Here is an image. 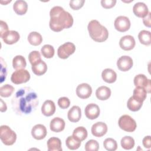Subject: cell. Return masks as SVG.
Wrapping results in <instances>:
<instances>
[{"mask_svg":"<svg viewBox=\"0 0 151 151\" xmlns=\"http://www.w3.org/2000/svg\"><path fill=\"white\" fill-rule=\"evenodd\" d=\"M28 41L30 44L37 46L41 44L42 41V37L40 33L32 31L29 34L28 36Z\"/></svg>","mask_w":151,"mask_h":151,"instance_id":"27","label":"cell"},{"mask_svg":"<svg viewBox=\"0 0 151 151\" xmlns=\"http://www.w3.org/2000/svg\"><path fill=\"white\" fill-rule=\"evenodd\" d=\"M91 93V87L87 83L80 84L76 88V94L80 99H88V97H90Z\"/></svg>","mask_w":151,"mask_h":151,"instance_id":"11","label":"cell"},{"mask_svg":"<svg viewBox=\"0 0 151 151\" xmlns=\"http://www.w3.org/2000/svg\"><path fill=\"white\" fill-rule=\"evenodd\" d=\"M50 16L49 25L51 29L54 32H60L63 29L69 28L73 24L72 15L60 6L52 8Z\"/></svg>","mask_w":151,"mask_h":151,"instance_id":"2","label":"cell"},{"mask_svg":"<svg viewBox=\"0 0 151 151\" xmlns=\"http://www.w3.org/2000/svg\"><path fill=\"white\" fill-rule=\"evenodd\" d=\"M29 61L32 65L41 60V57L40 53L38 51H32L28 55Z\"/></svg>","mask_w":151,"mask_h":151,"instance_id":"38","label":"cell"},{"mask_svg":"<svg viewBox=\"0 0 151 151\" xmlns=\"http://www.w3.org/2000/svg\"><path fill=\"white\" fill-rule=\"evenodd\" d=\"M120 143L122 147L124 149L130 150L133 148L134 146V140L131 136H126L121 139Z\"/></svg>","mask_w":151,"mask_h":151,"instance_id":"33","label":"cell"},{"mask_svg":"<svg viewBox=\"0 0 151 151\" xmlns=\"http://www.w3.org/2000/svg\"><path fill=\"white\" fill-rule=\"evenodd\" d=\"M136 42L133 36L127 35L122 37L119 41V45L122 49L125 51H130L135 46Z\"/></svg>","mask_w":151,"mask_h":151,"instance_id":"13","label":"cell"},{"mask_svg":"<svg viewBox=\"0 0 151 151\" xmlns=\"http://www.w3.org/2000/svg\"><path fill=\"white\" fill-rule=\"evenodd\" d=\"M134 14L139 18H144L149 13V9L147 5L141 2L136 3L133 7Z\"/></svg>","mask_w":151,"mask_h":151,"instance_id":"16","label":"cell"},{"mask_svg":"<svg viewBox=\"0 0 151 151\" xmlns=\"http://www.w3.org/2000/svg\"><path fill=\"white\" fill-rule=\"evenodd\" d=\"M143 105V102L132 96L129 98L127 103V108L132 111H137L140 109Z\"/></svg>","mask_w":151,"mask_h":151,"instance_id":"26","label":"cell"},{"mask_svg":"<svg viewBox=\"0 0 151 151\" xmlns=\"http://www.w3.org/2000/svg\"><path fill=\"white\" fill-rule=\"evenodd\" d=\"M41 52L42 55L46 58H51L54 55V47L49 44L44 45L41 49Z\"/></svg>","mask_w":151,"mask_h":151,"instance_id":"34","label":"cell"},{"mask_svg":"<svg viewBox=\"0 0 151 151\" xmlns=\"http://www.w3.org/2000/svg\"><path fill=\"white\" fill-rule=\"evenodd\" d=\"M0 25H1V27H0V36L2 38V37L6 32H8L9 30H8V25L5 22L1 20L0 21Z\"/></svg>","mask_w":151,"mask_h":151,"instance_id":"42","label":"cell"},{"mask_svg":"<svg viewBox=\"0 0 151 151\" xmlns=\"http://www.w3.org/2000/svg\"><path fill=\"white\" fill-rule=\"evenodd\" d=\"M150 15L151 13L149 12L147 15L143 18V22L144 25L147 27H150L151 26V22H150Z\"/></svg>","mask_w":151,"mask_h":151,"instance_id":"44","label":"cell"},{"mask_svg":"<svg viewBox=\"0 0 151 151\" xmlns=\"http://www.w3.org/2000/svg\"><path fill=\"white\" fill-rule=\"evenodd\" d=\"M13 110L18 114H30L38 104L37 93L31 88L25 87L19 89L11 100Z\"/></svg>","mask_w":151,"mask_h":151,"instance_id":"1","label":"cell"},{"mask_svg":"<svg viewBox=\"0 0 151 151\" xmlns=\"http://www.w3.org/2000/svg\"><path fill=\"white\" fill-rule=\"evenodd\" d=\"M0 138L4 145L11 146L15 142L17 134L9 126L2 125L0 127Z\"/></svg>","mask_w":151,"mask_h":151,"instance_id":"4","label":"cell"},{"mask_svg":"<svg viewBox=\"0 0 151 151\" xmlns=\"http://www.w3.org/2000/svg\"><path fill=\"white\" fill-rule=\"evenodd\" d=\"M32 71L37 76H42L47 71V65L42 60L32 65Z\"/></svg>","mask_w":151,"mask_h":151,"instance_id":"25","label":"cell"},{"mask_svg":"<svg viewBox=\"0 0 151 151\" xmlns=\"http://www.w3.org/2000/svg\"><path fill=\"white\" fill-rule=\"evenodd\" d=\"M50 127L54 132H60L65 128V122L60 117H54L50 122Z\"/></svg>","mask_w":151,"mask_h":151,"instance_id":"20","label":"cell"},{"mask_svg":"<svg viewBox=\"0 0 151 151\" xmlns=\"http://www.w3.org/2000/svg\"><path fill=\"white\" fill-rule=\"evenodd\" d=\"M58 104L59 107L63 109L68 108L70 105V101L68 97H60L58 100Z\"/></svg>","mask_w":151,"mask_h":151,"instance_id":"40","label":"cell"},{"mask_svg":"<svg viewBox=\"0 0 151 151\" xmlns=\"http://www.w3.org/2000/svg\"><path fill=\"white\" fill-rule=\"evenodd\" d=\"M116 4V0H101V5L106 9H110L113 8Z\"/></svg>","mask_w":151,"mask_h":151,"instance_id":"41","label":"cell"},{"mask_svg":"<svg viewBox=\"0 0 151 151\" xmlns=\"http://www.w3.org/2000/svg\"><path fill=\"white\" fill-rule=\"evenodd\" d=\"M87 134L88 133L86 129L83 126L76 127L73 132V136L81 142L87 138Z\"/></svg>","mask_w":151,"mask_h":151,"instance_id":"30","label":"cell"},{"mask_svg":"<svg viewBox=\"0 0 151 151\" xmlns=\"http://www.w3.org/2000/svg\"><path fill=\"white\" fill-rule=\"evenodd\" d=\"M84 3V0H72L70 1V6L73 10H78L83 7Z\"/></svg>","mask_w":151,"mask_h":151,"instance_id":"39","label":"cell"},{"mask_svg":"<svg viewBox=\"0 0 151 151\" xmlns=\"http://www.w3.org/2000/svg\"><path fill=\"white\" fill-rule=\"evenodd\" d=\"M67 117L71 122L76 123L78 122L81 117V110L77 106H73L68 111Z\"/></svg>","mask_w":151,"mask_h":151,"instance_id":"19","label":"cell"},{"mask_svg":"<svg viewBox=\"0 0 151 151\" xmlns=\"http://www.w3.org/2000/svg\"><path fill=\"white\" fill-rule=\"evenodd\" d=\"M27 63L25 58L20 55H16L12 60V66L14 69L20 70L24 69L26 67Z\"/></svg>","mask_w":151,"mask_h":151,"instance_id":"28","label":"cell"},{"mask_svg":"<svg viewBox=\"0 0 151 151\" xmlns=\"http://www.w3.org/2000/svg\"><path fill=\"white\" fill-rule=\"evenodd\" d=\"M14 91V87L9 84H5L0 87V96L2 97H8Z\"/></svg>","mask_w":151,"mask_h":151,"instance_id":"35","label":"cell"},{"mask_svg":"<svg viewBox=\"0 0 151 151\" xmlns=\"http://www.w3.org/2000/svg\"><path fill=\"white\" fill-rule=\"evenodd\" d=\"M48 151H62L61 142L59 138L52 137L47 143Z\"/></svg>","mask_w":151,"mask_h":151,"instance_id":"23","label":"cell"},{"mask_svg":"<svg viewBox=\"0 0 151 151\" xmlns=\"http://www.w3.org/2000/svg\"><path fill=\"white\" fill-rule=\"evenodd\" d=\"M1 112H4L7 109V107H6V105L5 104V103H4V101L1 99Z\"/></svg>","mask_w":151,"mask_h":151,"instance_id":"45","label":"cell"},{"mask_svg":"<svg viewBox=\"0 0 151 151\" xmlns=\"http://www.w3.org/2000/svg\"><path fill=\"white\" fill-rule=\"evenodd\" d=\"M84 113L88 119L94 120L99 116L100 110L98 105L94 103H90L86 107Z\"/></svg>","mask_w":151,"mask_h":151,"instance_id":"14","label":"cell"},{"mask_svg":"<svg viewBox=\"0 0 151 151\" xmlns=\"http://www.w3.org/2000/svg\"><path fill=\"white\" fill-rule=\"evenodd\" d=\"M89 35L92 40L98 42L105 41L109 37L107 28L96 19L89 22L87 27Z\"/></svg>","mask_w":151,"mask_h":151,"instance_id":"3","label":"cell"},{"mask_svg":"<svg viewBox=\"0 0 151 151\" xmlns=\"http://www.w3.org/2000/svg\"><path fill=\"white\" fill-rule=\"evenodd\" d=\"M19 38L20 36L19 33L17 31L14 30L8 31L2 37L4 42L5 44L9 45L14 44L17 42L19 40Z\"/></svg>","mask_w":151,"mask_h":151,"instance_id":"17","label":"cell"},{"mask_svg":"<svg viewBox=\"0 0 151 151\" xmlns=\"http://www.w3.org/2000/svg\"><path fill=\"white\" fill-rule=\"evenodd\" d=\"M130 25L131 24L129 18L125 16H119L117 17L114 22L116 29L121 32H124L129 30Z\"/></svg>","mask_w":151,"mask_h":151,"instance_id":"8","label":"cell"},{"mask_svg":"<svg viewBox=\"0 0 151 151\" xmlns=\"http://www.w3.org/2000/svg\"><path fill=\"white\" fill-rule=\"evenodd\" d=\"M91 131L94 136L100 137L106 134L107 132V126L104 122H99L92 126Z\"/></svg>","mask_w":151,"mask_h":151,"instance_id":"12","label":"cell"},{"mask_svg":"<svg viewBox=\"0 0 151 151\" xmlns=\"http://www.w3.org/2000/svg\"><path fill=\"white\" fill-rule=\"evenodd\" d=\"M55 105L54 101L50 100H45L41 107V112L45 116H51L55 111Z\"/></svg>","mask_w":151,"mask_h":151,"instance_id":"18","label":"cell"},{"mask_svg":"<svg viewBox=\"0 0 151 151\" xmlns=\"http://www.w3.org/2000/svg\"><path fill=\"white\" fill-rule=\"evenodd\" d=\"M133 62L132 58L127 55L120 57L117 61V68L122 71H127L133 66Z\"/></svg>","mask_w":151,"mask_h":151,"instance_id":"10","label":"cell"},{"mask_svg":"<svg viewBox=\"0 0 151 151\" xmlns=\"http://www.w3.org/2000/svg\"><path fill=\"white\" fill-rule=\"evenodd\" d=\"M104 147L109 151H114L117 148L116 141L112 138H107L103 142Z\"/></svg>","mask_w":151,"mask_h":151,"instance_id":"36","label":"cell"},{"mask_svg":"<svg viewBox=\"0 0 151 151\" xmlns=\"http://www.w3.org/2000/svg\"><path fill=\"white\" fill-rule=\"evenodd\" d=\"M134 84L136 87H143L147 91V93H150L151 89V81L148 79L147 77L144 74H138L134 78Z\"/></svg>","mask_w":151,"mask_h":151,"instance_id":"9","label":"cell"},{"mask_svg":"<svg viewBox=\"0 0 151 151\" xmlns=\"http://www.w3.org/2000/svg\"><path fill=\"white\" fill-rule=\"evenodd\" d=\"M76 51L75 45L70 42H67L60 45L57 50V55L61 59H66Z\"/></svg>","mask_w":151,"mask_h":151,"instance_id":"7","label":"cell"},{"mask_svg":"<svg viewBox=\"0 0 151 151\" xmlns=\"http://www.w3.org/2000/svg\"><path fill=\"white\" fill-rule=\"evenodd\" d=\"M47 133V129L43 124L35 125L31 130L32 136L36 140H41L45 137Z\"/></svg>","mask_w":151,"mask_h":151,"instance_id":"15","label":"cell"},{"mask_svg":"<svg viewBox=\"0 0 151 151\" xmlns=\"http://www.w3.org/2000/svg\"><path fill=\"white\" fill-rule=\"evenodd\" d=\"M96 96L99 100H106L111 96V90L106 86H100L96 90Z\"/></svg>","mask_w":151,"mask_h":151,"instance_id":"24","label":"cell"},{"mask_svg":"<svg viewBox=\"0 0 151 151\" xmlns=\"http://www.w3.org/2000/svg\"><path fill=\"white\" fill-rule=\"evenodd\" d=\"M142 143L144 146L145 147L150 149L151 147V142H150V136H145L142 141Z\"/></svg>","mask_w":151,"mask_h":151,"instance_id":"43","label":"cell"},{"mask_svg":"<svg viewBox=\"0 0 151 151\" xmlns=\"http://www.w3.org/2000/svg\"><path fill=\"white\" fill-rule=\"evenodd\" d=\"M67 147L70 150H76L81 145V141L74 137L73 136H68L65 140Z\"/></svg>","mask_w":151,"mask_h":151,"instance_id":"31","label":"cell"},{"mask_svg":"<svg viewBox=\"0 0 151 151\" xmlns=\"http://www.w3.org/2000/svg\"><path fill=\"white\" fill-rule=\"evenodd\" d=\"M84 148L86 151H97L99 149V144L97 141L91 139L87 142Z\"/></svg>","mask_w":151,"mask_h":151,"instance_id":"37","label":"cell"},{"mask_svg":"<svg viewBox=\"0 0 151 151\" xmlns=\"http://www.w3.org/2000/svg\"><path fill=\"white\" fill-rule=\"evenodd\" d=\"M13 9L17 15H23L27 12V3L25 1L22 0L16 1L13 5Z\"/></svg>","mask_w":151,"mask_h":151,"instance_id":"21","label":"cell"},{"mask_svg":"<svg viewBox=\"0 0 151 151\" xmlns=\"http://www.w3.org/2000/svg\"><path fill=\"white\" fill-rule=\"evenodd\" d=\"M118 124L121 129L127 132H134L137 127L136 121L127 114L122 116L119 119Z\"/></svg>","mask_w":151,"mask_h":151,"instance_id":"5","label":"cell"},{"mask_svg":"<svg viewBox=\"0 0 151 151\" xmlns=\"http://www.w3.org/2000/svg\"><path fill=\"white\" fill-rule=\"evenodd\" d=\"M30 79V74L27 70L20 69L14 71L11 77V81L15 84L27 83Z\"/></svg>","mask_w":151,"mask_h":151,"instance_id":"6","label":"cell"},{"mask_svg":"<svg viewBox=\"0 0 151 151\" xmlns=\"http://www.w3.org/2000/svg\"><path fill=\"white\" fill-rule=\"evenodd\" d=\"M101 77L105 82L113 83L117 79V74L111 68H106L101 73Z\"/></svg>","mask_w":151,"mask_h":151,"instance_id":"22","label":"cell"},{"mask_svg":"<svg viewBox=\"0 0 151 151\" xmlns=\"http://www.w3.org/2000/svg\"><path fill=\"white\" fill-rule=\"evenodd\" d=\"M133 93V95L132 96L142 102H143L147 97L146 90L142 87H136Z\"/></svg>","mask_w":151,"mask_h":151,"instance_id":"32","label":"cell"},{"mask_svg":"<svg viewBox=\"0 0 151 151\" xmlns=\"http://www.w3.org/2000/svg\"><path fill=\"white\" fill-rule=\"evenodd\" d=\"M138 38L141 44L149 45L151 44V33L149 31L142 30L138 34Z\"/></svg>","mask_w":151,"mask_h":151,"instance_id":"29","label":"cell"}]
</instances>
